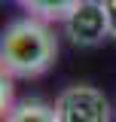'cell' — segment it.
Segmentation results:
<instances>
[{
    "label": "cell",
    "mask_w": 116,
    "mask_h": 122,
    "mask_svg": "<svg viewBox=\"0 0 116 122\" xmlns=\"http://www.w3.org/2000/svg\"><path fill=\"white\" fill-rule=\"evenodd\" d=\"M64 30L76 46H98L110 37V21L104 0H83L64 21Z\"/></svg>",
    "instance_id": "3957f363"
},
{
    "label": "cell",
    "mask_w": 116,
    "mask_h": 122,
    "mask_svg": "<svg viewBox=\"0 0 116 122\" xmlns=\"http://www.w3.org/2000/svg\"><path fill=\"white\" fill-rule=\"evenodd\" d=\"M3 122H58L55 107L43 101H21L9 113H3Z\"/></svg>",
    "instance_id": "5b68a950"
},
{
    "label": "cell",
    "mask_w": 116,
    "mask_h": 122,
    "mask_svg": "<svg viewBox=\"0 0 116 122\" xmlns=\"http://www.w3.org/2000/svg\"><path fill=\"white\" fill-rule=\"evenodd\" d=\"M55 119L58 122H110V101L95 86H67L55 98Z\"/></svg>",
    "instance_id": "7a4b0ae2"
},
{
    "label": "cell",
    "mask_w": 116,
    "mask_h": 122,
    "mask_svg": "<svg viewBox=\"0 0 116 122\" xmlns=\"http://www.w3.org/2000/svg\"><path fill=\"white\" fill-rule=\"evenodd\" d=\"M58 58V40L49 21L43 18H18L3 30L0 40V67L15 79H34L46 73Z\"/></svg>",
    "instance_id": "6da1fadb"
},
{
    "label": "cell",
    "mask_w": 116,
    "mask_h": 122,
    "mask_svg": "<svg viewBox=\"0 0 116 122\" xmlns=\"http://www.w3.org/2000/svg\"><path fill=\"white\" fill-rule=\"evenodd\" d=\"M104 9H107V21H110V37L116 40V0H104Z\"/></svg>",
    "instance_id": "8992f818"
},
{
    "label": "cell",
    "mask_w": 116,
    "mask_h": 122,
    "mask_svg": "<svg viewBox=\"0 0 116 122\" xmlns=\"http://www.w3.org/2000/svg\"><path fill=\"white\" fill-rule=\"evenodd\" d=\"M21 9L34 18H43V21H67V15L83 3V0H15Z\"/></svg>",
    "instance_id": "277c9868"
}]
</instances>
